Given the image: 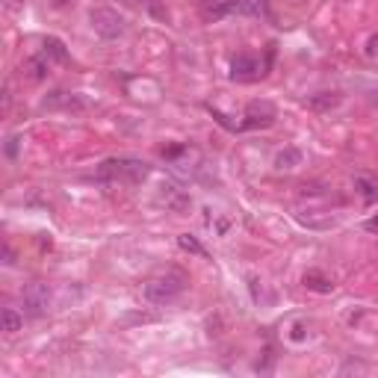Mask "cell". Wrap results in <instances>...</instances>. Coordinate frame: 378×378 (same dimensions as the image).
<instances>
[{
  "label": "cell",
  "instance_id": "1",
  "mask_svg": "<svg viewBox=\"0 0 378 378\" xmlns=\"http://www.w3.org/2000/svg\"><path fill=\"white\" fill-rule=\"evenodd\" d=\"M151 174V165L136 157H109L98 165L95 177L107 183H142Z\"/></svg>",
  "mask_w": 378,
  "mask_h": 378
},
{
  "label": "cell",
  "instance_id": "2",
  "mask_svg": "<svg viewBox=\"0 0 378 378\" xmlns=\"http://www.w3.org/2000/svg\"><path fill=\"white\" fill-rule=\"evenodd\" d=\"M189 287V275L183 269H165L160 275L148 278L145 284V298L151 305H172L177 296H183Z\"/></svg>",
  "mask_w": 378,
  "mask_h": 378
},
{
  "label": "cell",
  "instance_id": "3",
  "mask_svg": "<svg viewBox=\"0 0 378 378\" xmlns=\"http://www.w3.org/2000/svg\"><path fill=\"white\" fill-rule=\"evenodd\" d=\"M266 9L260 0H213L201 9L204 21H219L225 15H263Z\"/></svg>",
  "mask_w": 378,
  "mask_h": 378
},
{
  "label": "cell",
  "instance_id": "4",
  "mask_svg": "<svg viewBox=\"0 0 378 378\" xmlns=\"http://www.w3.org/2000/svg\"><path fill=\"white\" fill-rule=\"evenodd\" d=\"M89 21H92V30L104 39H118L121 33H125V18H121L116 9H107V6L92 9V12H89Z\"/></svg>",
  "mask_w": 378,
  "mask_h": 378
},
{
  "label": "cell",
  "instance_id": "5",
  "mask_svg": "<svg viewBox=\"0 0 378 378\" xmlns=\"http://www.w3.org/2000/svg\"><path fill=\"white\" fill-rule=\"evenodd\" d=\"M21 298H24V310H27L30 316H42V314H48V302H51V290H48V284H42V281L27 284L24 290H21Z\"/></svg>",
  "mask_w": 378,
  "mask_h": 378
},
{
  "label": "cell",
  "instance_id": "6",
  "mask_svg": "<svg viewBox=\"0 0 378 378\" xmlns=\"http://www.w3.org/2000/svg\"><path fill=\"white\" fill-rule=\"evenodd\" d=\"M275 125V107L269 101H251L246 109V121H240L242 130H258Z\"/></svg>",
  "mask_w": 378,
  "mask_h": 378
},
{
  "label": "cell",
  "instance_id": "7",
  "mask_svg": "<svg viewBox=\"0 0 378 378\" xmlns=\"http://www.w3.org/2000/svg\"><path fill=\"white\" fill-rule=\"evenodd\" d=\"M260 62L249 57V53H240V57L231 60V77L233 80H254V77H260Z\"/></svg>",
  "mask_w": 378,
  "mask_h": 378
},
{
  "label": "cell",
  "instance_id": "8",
  "mask_svg": "<svg viewBox=\"0 0 378 378\" xmlns=\"http://www.w3.org/2000/svg\"><path fill=\"white\" fill-rule=\"evenodd\" d=\"M160 198H163V204H165V207H172V210H174V213H186V210L192 207V198H189V195L183 192V189L172 186V183H169V186H163V195H160Z\"/></svg>",
  "mask_w": 378,
  "mask_h": 378
},
{
  "label": "cell",
  "instance_id": "9",
  "mask_svg": "<svg viewBox=\"0 0 378 378\" xmlns=\"http://www.w3.org/2000/svg\"><path fill=\"white\" fill-rule=\"evenodd\" d=\"M302 284L307 287V290H314V293H331V290H334V281H331L325 272H319V269H307L305 278H302Z\"/></svg>",
  "mask_w": 378,
  "mask_h": 378
},
{
  "label": "cell",
  "instance_id": "10",
  "mask_svg": "<svg viewBox=\"0 0 378 378\" xmlns=\"http://www.w3.org/2000/svg\"><path fill=\"white\" fill-rule=\"evenodd\" d=\"M48 69H51L48 57H44V53H39V57H30V60L24 62V69H21V71H24L33 83H39V80H44V77H48Z\"/></svg>",
  "mask_w": 378,
  "mask_h": 378
},
{
  "label": "cell",
  "instance_id": "11",
  "mask_svg": "<svg viewBox=\"0 0 378 378\" xmlns=\"http://www.w3.org/2000/svg\"><path fill=\"white\" fill-rule=\"evenodd\" d=\"M302 151L298 148H284V151H278L275 154V169L278 172H290V169H296V165H302Z\"/></svg>",
  "mask_w": 378,
  "mask_h": 378
},
{
  "label": "cell",
  "instance_id": "12",
  "mask_svg": "<svg viewBox=\"0 0 378 378\" xmlns=\"http://www.w3.org/2000/svg\"><path fill=\"white\" fill-rule=\"evenodd\" d=\"M44 57L57 60V62H69V51H65V44L57 36H48L44 39Z\"/></svg>",
  "mask_w": 378,
  "mask_h": 378
},
{
  "label": "cell",
  "instance_id": "13",
  "mask_svg": "<svg viewBox=\"0 0 378 378\" xmlns=\"http://www.w3.org/2000/svg\"><path fill=\"white\" fill-rule=\"evenodd\" d=\"M354 192H358L363 201H375L378 198V183L372 181V177H354Z\"/></svg>",
  "mask_w": 378,
  "mask_h": 378
},
{
  "label": "cell",
  "instance_id": "14",
  "mask_svg": "<svg viewBox=\"0 0 378 378\" xmlns=\"http://www.w3.org/2000/svg\"><path fill=\"white\" fill-rule=\"evenodd\" d=\"M44 107H65V109H83V101H77L74 95L69 92H53L48 101H44Z\"/></svg>",
  "mask_w": 378,
  "mask_h": 378
},
{
  "label": "cell",
  "instance_id": "15",
  "mask_svg": "<svg viewBox=\"0 0 378 378\" xmlns=\"http://www.w3.org/2000/svg\"><path fill=\"white\" fill-rule=\"evenodd\" d=\"M0 325H3L6 334H15V331H21V325H24V319H21L15 307H6L3 314H0Z\"/></svg>",
  "mask_w": 378,
  "mask_h": 378
},
{
  "label": "cell",
  "instance_id": "16",
  "mask_svg": "<svg viewBox=\"0 0 378 378\" xmlns=\"http://www.w3.org/2000/svg\"><path fill=\"white\" fill-rule=\"evenodd\" d=\"M337 104H340V95L337 92H319V95H314L307 101L310 109H331V107H337Z\"/></svg>",
  "mask_w": 378,
  "mask_h": 378
},
{
  "label": "cell",
  "instance_id": "17",
  "mask_svg": "<svg viewBox=\"0 0 378 378\" xmlns=\"http://www.w3.org/2000/svg\"><path fill=\"white\" fill-rule=\"evenodd\" d=\"M177 246H181L186 254H198V258H207V251H204V246L201 242H198L192 233H181V237H177Z\"/></svg>",
  "mask_w": 378,
  "mask_h": 378
},
{
  "label": "cell",
  "instance_id": "18",
  "mask_svg": "<svg viewBox=\"0 0 378 378\" xmlns=\"http://www.w3.org/2000/svg\"><path fill=\"white\" fill-rule=\"evenodd\" d=\"M290 340H293V343H305V340H307V328H305L302 319H296L293 325H290Z\"/></svg>",
  "mask_w": 378,
  "mask_h": 378
},
{
  "label": "cell",
  "instance_id": "19",
  "mask_svg": "<svg viewBox=\"0 0 378 378\" xmlns=\"http://www.w3.org/2000/svg\"><path fill=\"white\" fill-rule=\"evenodd\" d=\"M366 57H378V33L370 39V44H366Z\"/></svg>",
  "mask_w": 378,
  "mask_h": 378
},
{
  "label": "cell",
  "instance_id": "20",
  "mask_svg": "<svg viewBox=\"0 0 378 378\" xmlns=\"http://www.w3.org/2000/svg\"><path fill=\"white\" fill-rule=\"evenodd\" d=\"M363 228H366V231H370V233H378V213H375V216H370V219H366V222H363Z\"/></svg>",
  "mask_w": 378,
  "mask_h": 378
},
{
  "label": "cell",
  "instance_id": "21",
  "mask_svg": "<svg viewBox=\"0 0 378 378\" xmlns=\"http://www.w3.org/2000/svg\"><path fill=\"white\" fill-rule=\"evenodd\" d=\"M6 154H9V157H15V154H18V139L15 136L6 142Z\"/></svg>",
  "mask_w": 378,
  "mask_h": 378
},
{
  "label": "cell",
  "instance_id": "22",
  "mask_svg": "<svg viewBox=\"0 0 378 378\" xmlns=\"http://www.w3.org/2000/svg\"><path fill=\"white\" fill-rule=\"evenodd\" d=\"M53 3H57V6H65V3H69V0H53Z\"/></svg>",
  "mask_w": 378,
  "mask_h": 378
}]
</instances>
